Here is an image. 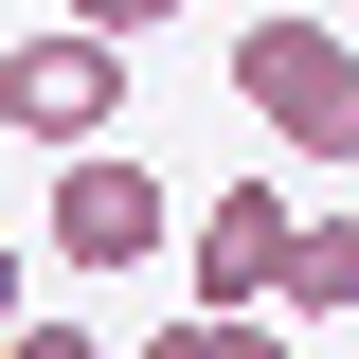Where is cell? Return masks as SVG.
Returning <instances> with one entry per match:
<instances>
[{"instance_id": "277c9868", "label": "cell", "mask_w": 359, "mask_h": 359, "mask_svg": "<svg viewBox=\"0 0 359 359\" xmlns=\"http://www.w3.org/2000/svg\"><path fill=\"white\" fill-rule=\"evenodd\" d=\"M287 180H233L216 216H198V306H287Z\"/></svg>"}, {"instance_id": "8992f818", "label": "cell", "mask_w": 359, "mask_h": 359, "mask_svg": "<svg viewBox=\"0 0 359 359\" xmlns=\"http://www.w3.org/2000/svg\"><path fill=\"white\" fill-rule=\"evenodd\" d=\"M144 359H287V323L269 306H180V323H144Z\"/></svg>"}, {"instance_id": "7a4b0ae2", "label": "cell", "mask_w": 359, "mask_h": 359, "mask_svg": "<svg viewBox=\"0 0 359 359\" xmlns=\"http://www.w3.org/2000/svg\"><path fill=\"white\" fill-rule=\"evenodd\" d=\"M0 126L18 144H108L126 126V36H90V18H36V36H0Z\"/></svg>"}, {"instance_id": "9c48e42d", "label": "cell", "mask_w": 359, "mask_h": 359, "mask_svg": "<svg viewBox=\"0 0 359 359\" xmlns=\"http://www.w3.org/2000/svg\"><path fill=\"white\" fill-rule=\"evenodd\" d=\"M0 323H18V233H0Z\"/></svg>"}, {"instance_id": "ba28073f", "label": "cell", "mask_w": 359, "mask_h": 359, "mask_svg": "<svg viewBox=\"0 0 359 359\" xmlns=\"http://www.w3.org/2000/svg\"><path fill=\"white\" fill-rule=\"evenodd\" d=\"M0 359H108L90 323H0Z\"/></svg>"}, {"instance_id": "6da1fadb", "label": "cell", "mask_w": 359, "mask_h": 359, "mask_svg": "<svg viewBox=\"0 0 359 359\" xmlns=\"http://www.w3.org/2000/svg\"><path fill=\"white\" fill-rule=\"evenodd\" d=\"M233 108H252L287 162H359V36L341 18H252V36H233Z\"/></svg>"}, {"instance_id": "3957f363", "label": "cell", "mask_w": 359, "mask_h": 359, "mask_svg": "<svg viewBox=\"0 0 359 359\" xmlns=\"http://www.w3.org/2000/svg\"><path fill=\"white\" fill-rule=\"evenodd\" d=\"M162 233H180V216H162V162H126V126L54 162V233H36L54 269H90V287H108V269H144Z\"/></svg>"}, {"instance_id": "52a82bcc", "label": "cell", "mask_w": 359, "mask_h": 359, "mask_svg": "<svg viewBox=\"0 0 359 359\" xmlns=\"http://www.w3.org/2000/svg\"><path fill=\"white\" fill-rule=\"evenodd\" d=\"M72 18H90V36H126V54H144V36L180 18V0H72Z\"/></svg>"}, {"instance_id": "5b68a950", "label": "cell", "mask_w": 359, "mask_h": 359, "mask_svg": "<svg viewBox=\"0 0 359 359\" xmlns=\"http://www.w3.org/2000/svg\"><path fill=\"white\" fill-rule=\"evenodd\" d=\"M359 306V216H306L287 233V323H341Z\"/></svg>"}]
</instances>
